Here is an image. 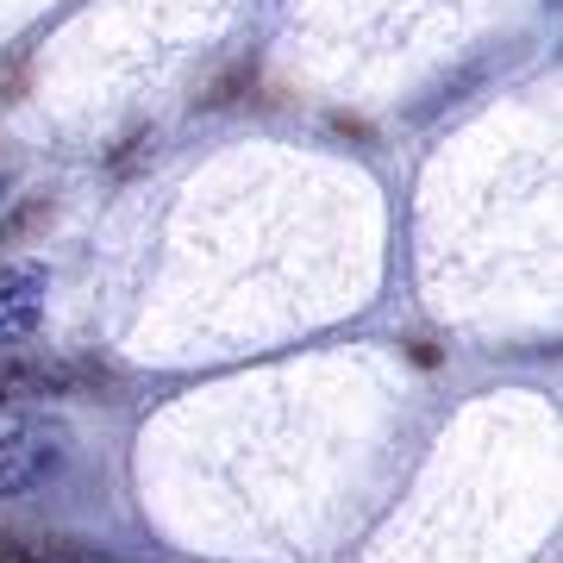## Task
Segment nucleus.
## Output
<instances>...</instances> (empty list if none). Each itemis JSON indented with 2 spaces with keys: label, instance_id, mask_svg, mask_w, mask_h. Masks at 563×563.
<instances>
[{
  "label": "nucleus",
  "instance_id": "2",
  "mask_svg": "<svg viewBox=\"0 0 563 563\" xmlns=\"http://www.w3.org/2000/svg\"><path fill=\"white\" fill-rule=\"evenodd\" d=\"M51 470V432L44 426H13L0 432V501L7 495H25Z\"/></svg>",
  "mask_w": 563,
  "mask_h": 563
},
{
  "label": "nucleus",
  "instance_id": "3",
  "mask_svg": "<svg viewBox=\"0 0 563 563\" xmlns=\"http://www.w3.org/2000/svg\"><path fill=\"white\" fill-rule=\"evenodd\" d=\"M0 563H38V558H32L20 539H7V532H0Z\"/></svg>",
  "mask_w": 563,
  "mask_h": 563
},
{
  "label": "nucleus",
  "instance_id": "1",
  "mask_svg": "<svg viewBox=\"0 0 563 563\" xmlns=\"http://www.w3.org/2000/svg\"><path fill=\"white\" fill-rule=\"evenodd\" d=\"M44 320V269L38 263H0V351L25 344Z\"/></svg>",
  "mask_w": 563,
  "mask_h": 563
}]
</instances>
